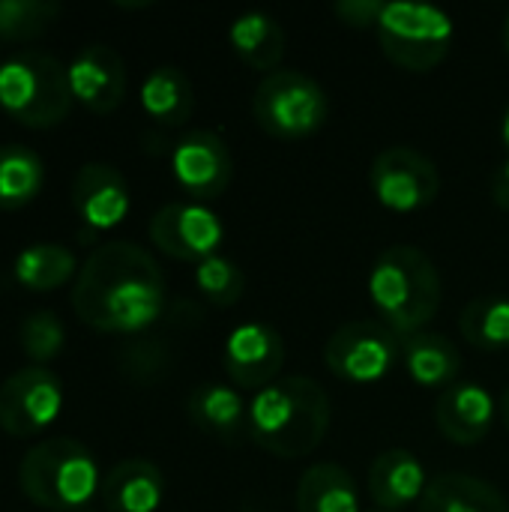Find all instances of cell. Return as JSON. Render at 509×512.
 I'll use <instances>...</instances> for the list:
<instances>
[{
  "label": "cell",
  "mask_w": 509,
  "mask_h": 512,
  "mask_svg": "<svg viewBox=\"0 0 509 512\" xmlns=\"http://www.w3.org/2000/svg\"><path fill=\"white\" fill-rule=\"evenodd\" d=\"M222 366L240 390H264L279 381L285 366V342L276 327L246 321L228 333L222 345Z\"/></svg>",
  "instance_id": "obj_13"
},
{
  "label": "cell",
  "mask_w": 509,
  "mask_h": 512,
  "mask_svg": "<svg viewBox=\"0 0 509 512\" xmlns=\"http://www.w3.org/2000/svg\"><path fill=\"white\" fill-rule=\"evenodd\" d=\"M147 234H150L153 246L159 252H165L168 258L201 264L210 255H216L225 228L210 207L174 201V204L159 207L150 216Z\"/></svg>",
  "instance_id": "obj_11"
},
{
  "label": "cell",
  "mask_w": 509,
  "mask_h": 512,
  "mask_svg": "<svg viewBox=\"0 0 509 512\" xmlns=\"http://www.w3.org/2000/svg\"><path fill=\"white\" fill-rule=\"evenodd\" d=\"M45 183V162L33 147L0 144V210L27 207Z\"/></svg>",
  "instance_id": "obj_26"
},
{
  "label": "cell",
  "mask_w": 509,
  "mask_h": 512,
  "mask_svg": "<svg viewBox=\"0 0 509 512\" xmlns=\"http://www.w3.org/2000/svg\"><path fill=\"white\" fill-rule=\"evenodd\" d=\"M165 498V477L147 459H123L102 474L99 501L108 512H156Z\"/></svg>",
  "instance_id": "obj_18"
},
{
  "label": "cell",
  "mask_w": 509,
  "mask_h": 512,
  "mask_svg": "<svg viewBox=\"0 0 509 512\" xmlns=\"http://www.w3.org/2000/svg\"><path fill=\"white\" fill-rule=\"evenodd\" d=\"M96 456L75 438L54 435L33 444L18 462V486L30 504L54 512H81L99 495Z\"/></svg>",
  "instance_id": "obj_4"
},
{
  "label": "cell",
  "mask_w": 509,
  "mask_h": 512,
  "mask_svg": "<svg viewBox=\"0 0 509 512\" xmlns=\"http://www.w3.org/2000/svg\"><path fill=\"white\" fill-rule=\"evenodd\" d=\"M441 273L435 261L408 243L384 249L369 270V297L381 324L399 339L423 333L441 309Z\"/></svg>",
  "instance_id": "obj_3"
},
{
  "label": "cell",
  "mask_w": 509,
  "mask_h": 512,
  "mask_svg": "<svg viewBox=\"0 0 509 512\" xmlns=\"http://www.w3.org/2000/svg\"><path fill=\"white\" fill-rule=\"evenodd\" d=\"M501 414H504V423H507L509 429V390L501 396Z\"/></svg>",
  "instance_id": "obj_34"
},
{
  "label": "cell",
  "mask_w": 509,
  "mask_h": 512,
  "mask_svg": "<svg viewBox=\"0 0 509 512\" xmlns=\"http://www.w3.org/2000/svg\"><path fill=\"white\" fill-rule=\"evenodd\" d=\"M378 512H384V510H378Z\"/></svg>",
  "instance_id": "obj_37"
},
{
  "label": "cell",
  "mask_w": 509,
  "mask_h": 512,
  "mask_svg": "<svg viewBox=\"0 0 509 512\" xmlns=\"http://www.w3.org/2000/svg\"><path fill=\"white\" fill-rule=\"evenodd\" d=\"M459 333L465 342L483 351L509 348V300L507 297H477L459 315Z\"/></svg>",
  "instance_id": "obj_27"
},
{
  "label": "cell",
  "mask_w": 509,
  "mask_h": 512,
  "mask_svg": "<svg viewBox=\"0 0 509 512\" xmlns=\"http://www.w3.org/2000/svg\"><path fill=\"white\" fill-rule=\"evenodd\" d=\"M66 66L42 51H18L0 63V108L30 129H51L72 111Z\"/></svg>",
  "instance_id": "obj_5"
},
{
  "label": "cell",
  "mask_w": 509,
  "mask_h": 512,
  "mask_svg": "<svg viewBox=\"0 0 509 512\" xmlns=\"http://www.w3.org/2000/svg\"><path fill=\"white\" fill-rule=\"evenodd\" d=\"M495 423V399L474 381H456L447 387L435 405V426L438 432L459 444L474 447L489 438Z\"/></svg>",
  "instance_id": "obj_16"
},
{
  "label": "cell",
  "mask_w": 509,
  "mask_h": 512,
  "mask_svg": "<svg viewBox=\"0 0 509 512\" xmlns=\"http://www.w3.org/2000/svg\"><path fill=\"white\" fill-rule=\"evenodd\" d=\"M195 285L213 306H234L246 294V273L225 255H210L195 264Z\"/></svg>",
  "instance_id": "obj_30"
},
{
  "label": "cell",
  "mask_w": 509,
  "mask_h": 512,
  "mask_svg": "<svg viewBox=\"0 0 509 512\" xmlns=\"http://www.w3.org/2000/svg\"><path fill=\"white\" fill-rule=\"evenodd\" d=\"M186 414L198 432L222 444H240L249 438V402L237 387L228 384H198L186 399Z\"/></svg>",
  "instance_id": "obj_17"
},
{
  "label": "cell",
  "mask_w": 509,
  "mask_h": 512,
  "mask_svg": "<svg viewBox=\"0 0 509 512\" xmlns=\"http://www.w3.org/2000/svg\"><path fill=\"white\" fill-rule=\"evenodd\" d=\"M402 342V363L414 384L426 390H447L459 381L462 354L459 345L444 333H414L399 339Z\"/></svg>",
  "instance_id": "obj_20"
},
{
  "label": "cell",
  "mask_w": 509,
  "mask_h": 512,
  "mask_svg": "<svg viewBox=\"0 0 509 512\" xmlns=\"http://www.w3.org/2000/svg\"><path fill=\"white\" fill-rule=\"evenodd\" d=\"M375 30L384 54L408 72L435 69L450 54L456 39L453 18L441 6L414 0L384 3Z\"/></svg>",
  "instance_id": "obj_6"
},
{
  "label": "cell",
  "mask_w": 509,
  "mask_h": 512,
  "mask_svg": "<svg viewBox=\"0 0 509 512\" xmlns=\"http://www.w3.org/2000/svg\"><path fill=\"white\" fill-rule=\"evenodd\" d=\"M297 512H360L357 480L336 462H318L297 483Z\"/></svg>",
  "instance_id": "obj_23"
},
{
  "label": "cell",
  "mask_w": 509,
  "mask_h": 512,
  "mask_svg": "<svg viewBox=\"0 0 509 512\" xmlns=\"http://www.w3.org/2000/svg\"><path fill=\"white\" fill-rule=\"evenodd\" d=\"M501 138H504V147H507V156H509V108L504 111V123H501Z\"/></svg>",
  "instance_id": "obj_33"
},
{
  "label": "cell",
  "mask_w": 509,
  "mask_h": 512,
  "mask_svg": "<svg viewBox=\"0 0 509 512\" xmlns=\"http://www.w3.org/2000/svg\"><path fill=\"white\" fill-rule=\"evenodd\" d=\"M489 192H492V201H495L501 210H509V156L495 168L492 183H489Z\"/></svg>",
  "instance_id": "obj_32"
},
{
  "label": "cell",
  "mask_w": 509,
  "mask_h": 512,
  "mask_svg": "<svg viewBox=\"0 0 509 512\" xmlns=\"http://www.w3.org/2000/svg\"><path fill=\"white\" fill-rule=\"evenodd\" d=\"M426 486V468L411 450H384L369 468V495L384 512H399L420 504Z\"/></svg>",
  "instance_id": "obj_19"
},
{
  "label": "cell",
  "mask_w": 509,
  "mask_h": 512,
  "mask_svg": "<svg viewBox=\"0 0 509 512\" xmlns=\"http://www.w3.org/2000/svg\"><path fill=\"white\" fill-rule=\"evenodd\" d=\"M333 12L348 27H375L384 12V3L381 0H339L333 6Z\"/></svg>",
  "instance_id": "obj_31"
},
{
  "label": "cell",
  "mask_w": 509,
  "mask_h": 512,
  "mask_svg": "<svg viewBox=\"0 0 509 512\" xmlns=\"http://www.w3.org/2000/svg\"><path fill=\"white\" fill-rule=\"evenodd\" d=\"M66 75L72 99H78L93 114L114 111L126 96V63L105 42H90L78 48V54L66 66Z\"/></svg>",
  "instance_id": "obj_14"
},
{
  "label": "cell",
  "mask_w": 509,
  "mask_h": 512,
  "mask_svg": "<svg viewBox=\"0 0 509 512\" xmlns=\"http://www.w3.org/2000/svg\"><path fill=\"white\" fill-rule=\"evenodd\" d=\"M72 309L99 333H144L165 312V276L147 249L129 240L102 243L75 276Z\"/></svg>",
  "instance_id": "obj_1"
},
{
  "label": "cell",
  "mask_w": 509,
  "mask_h": 512,
  "mask_svg": "<svg viewBox=\"0 0 509 512\" xmlns=\"http://www.w3.org/2000/svg\"><path fill=\"white\" fill-rule=\"evenodd\" d=\"M81 264L63 243H30L12 261V276L27 291H54L78 276Z\"/></svg>",
  "instance_id": "obj_25"
},
{
  "label": "cell",
  "mask_w": 509,
  "mask_h": 512,
  "mask_svg": "<svg viewBox=\"0 0 509 512\" xmlns=\"http://www.w3.org/2000/svg\"><path fill=\"white\" fill-rule=\"evenodd\" d=\"M18 345L33 360V366H45L60 357L66 348V324L51 309H36L18 324Z\"/></svg>",
  "instance_id": "obj_28"
},
{
  "label": "cell",
  "mask_w": 509,
  "mask_h": 512,
  "mask_svg": "<svg viewBox=\"0 0 509 512\" xmlns=\"http://www.w3.org/2000/svg\"><path fill=\"white\" fill-rule=\"evenodd\" d=\"M126 177L108 162H84L72 180V207L96 231L117 228L129 213Z\"/></svg>",
  "instance_id": "obj_15"
},
{
  "label": "cell",
  "mask_w": 509,
  "mask_h": 512,
  "mask_svg": "<svg viewBox=\"0 0 509 512\" xmlns=\"http://www.w3.org/2000/svg\"><path fill=\"white\" fill-rule=\"evenodd\" d=\"M54 0H0V36L9 42H27L42 36L60 15Z\"/></svg>",
  "instance_id": "obj_29"
},
{
  "label": "cell",
  "mask_w": 509,
  "mask_h": 512,
  "mask_svg": "<svg viewBox=\"0 0 509 512\" xmlns=\"http://www.w3.org/2000/svg\"><path fill=\"white\" fill-rule=\"evenodd\" d=\"M417 512H509L507 498L486 480L447 471L429 477Z\"/></svg>",
  "instance_id": "obj_21"
},
{
  "label": "cell",
  "mask_w": 509,
  "mask_h": 512,
  "mask_svg": "<svg viewBox=\"0 0 509 512\" xmlns=\"http://www.w3.org/2000/svg\"><path fill=\"white\" fill-rule=\"evenodd\" d=\"M171 171L183 192H189L198 201L219 198L231 177H234V159L222 135L210 129L186 132L171 153Z\"/></svg>",
  "instance_id": "obj_12"
},
{
  "label": "cell",
  "mask_w": 509,
  "mask_h": 512,
  "mask_svg": "<svg viewBox=\"0 0 509 512\" xmlns=\"http://www.w3.org/2000/svg\"><path fill=\"white\" fill-rule=\"evenodd\" d=\"M63 408V384L45 366H24L0 384V429L12 438L45 432Z\"/></svg>",
  "instance_id": "obj_10"
},
{
  "label": "cell",
  "mask_w": 509,
  "mask_h": 512,
  "mask_svg": "<svg viewBox=\"0 0 509 512\" xmlns=\"http://www.w3.org/2000/svg\"><path fill=\"white\" fill-rule=\"evenodd\" d=\"M501 39H504V51H507L509 57V12L507 18H504V33H501Z\"/></svg>",
  "instance_id": "obj_35"
},
{
  "label": "cell",
  "mask_w": 509,
  "mask_h": 512,
  "mask_svg": "<svg viewBox=\"0 0 509 512\" xmlns=\"http://www.w3.org/2000/svg\"><path fill=\"white\" fill-rule=\"evenodd\" d=\"M330 396L306 375L279 378L249 402V438L276 459H303L330 432Z\"/></svg>",
  "instance_id": "obj_2"
},
{
  "label": "cell",
  "mask_w": 509,
  "mask_h": 512,
  "mask_svg": "<svg viewBox=\"0 0 509 512\" xmlns=\"http://www.w3.org/2000/svg\"><path fill=\"white\" fill-rule=\"evenodd\" d=\"M81 512H93V510H90V507H87V510H81Z\"/></svg>",
  "instance_id": "obj_36"
},
{
  "label": "cell",
  "mask_w": 509,
  "mask_h": 512,
  "mask_svg": "<svg viewBox=\"0 0 509 512\" xmlns=\"http://www.w3.org/2000/svg\"><path fill=\"white\" fill-rule=\"evenodd\" d=\"M402 360V342L381 321L342 324L324 345L327 369L345 384H378Z\"/></svg>",
  "instance_id": "obj_8"
},
{
  "label": "cell",
  "mask_w": 509,
  "mask_h": 512,
  "mask_svg": "<svg viewBox=\"0 0 509 512\" xmlns=\"http://www.w3.org/2000/svg\"><path fill=\"white\" fill-rule=\"evenodd\" d=\"M369 183L381 207L396 213L429 207L441 192L438 165L426 153L405 144L387 147L375 156L369 168Z\"/></svg>",
  "instance_id": "obj_9"
},
{
  "label": "cell",
  "mask_w": 509,
  "mask_h": 512,
  "mask_svg": "<svg viewBox=\"0 0 509 512\" xmlns=\"http://www.w3.org/2000/svg\"><path fill=\"white\" fill-rule=\"evenodd\" d=\"M228 39H231L234 54L246 66L267 72V75L276 72L285 57V30L270 12H261V9H249L237 15L231 21Z\"/></svg>",
  "instance_id": "obj_22"
},
{
  "label": "cell",
  "mask_w": 509,
  "mask_h": 512,
  "mask_svg": "<svg viewBox=\"0 0 509 512\" xmlns=\"http://www.w3.org/2000/svg\"><path fill=\"white\" fill-rule=\"evenodd\" d=\"M252 114L267 135L300 141L315 135L327 123L330 99L312 75L300 69H276L258 81Z\"/></svg>",
  "instance_id": "obj_7"
},
{
  "label": "cell",
  "mask_w": 509,
  "mask_h": 512,
  "mask_svg": "<svg viewBox=\"0 0 509 512\" xmlns=\"http://www.w3.org/2000/svg\"><path fill=\"white\" fill-rule=\"evenodd\" d=\"M141 108L162 126H183L195 111V87L180 66H156L141 84Z\"/></svg>",
  "instance_id": "obj_24"
}]
</instances>
